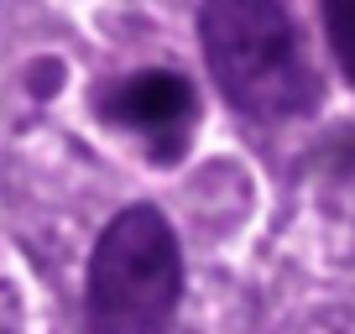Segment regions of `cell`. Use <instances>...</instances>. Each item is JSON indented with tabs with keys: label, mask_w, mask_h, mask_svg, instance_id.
<instances>
[{
	"label": "cell",
	"mask_w": 355,
	"mask_h": 334,
	"mask_svg": "<svg viewBox=\"0 0 355 334\" xmlns=\"http://www.w3.org/2000/svg\"><path fill=\"white\" fill-rule=\"evenodd\" d=\"M199 47L209 78L235 110L256 121H288L313 110L319 89L282 0H204Z\"/></svg>",
	"instance_id": "cell-1"
},
{
	"label": "cell",
	"mask_w": 355,
	"mask_h": 334,
	"mask_svg": "<svg viewBox=\"0 0 355 334\" xmlns=\"http://www.w3.org/2000/svg\"><path fill=\"white\" fill-rule=\"evenodd\" d=\"M183 298V251L157 204L121 209L94 240L84 282L89 334H162Z\"/></svg>",
	"instance_id": "cell-2"
},
{
	"label": "cell",
	"mask_w": 355,
	"mask_h": 334,
	"mask_svg": "<svg viewBox=\"0 0 355 334\" xmlns=\"http://www.w3.org/2000/svg\"><path fill=\"white\" fill-rule=\"evenodd\" d=\"M105 115L121 121L125 131L146 136L152 157H178L189 146L193 125V84L173 68H141V73L121 78L115 94H105Z\"/></svg>",
	"instance_id": "cell-3"
},
{
	"label": "cell",
	"mask_w": 355,
	"mask_h": 334,
	"mask_svg": "<svg viewBox=\"0 0 355 334\" xmlns=\"http://www.w3.org/2000/svg\"><path fill=\"white\" fill-rule=\"evenodd\" d=\"M319 16H324V37H329L334 63L355 84V0H319Z\"/></svg>",
	"instance_id": "cell-4"
}]
</instances>
